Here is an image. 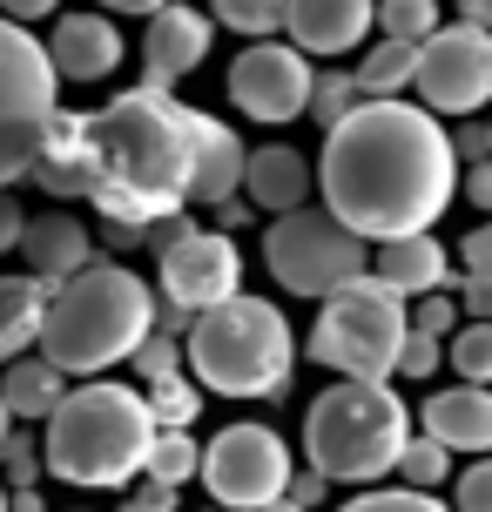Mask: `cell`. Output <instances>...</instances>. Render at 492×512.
<instances>
[{"label":"cell","mask_w":492,"mask_h":512,"mask_svg":"<svg viewBox=\"0 0 492 512\" xmlns=\"http://www.w3.org/2000/svg\"><path fill=\"white\" fill-rule=\"evenodd\" d=\"M358 81H364V95H405L418 81V41H378V48H364L358 61Z\"/></svg>","instance_id":"25"},{"label":"cell","mask_w":492,"mask_h":512,"mask_svg":"<svg viewBox=\"0 0 492 512\" xmlns=\"http://www.w3.org/2000/svg\"><path fill=\"white\" fill-rule=\"evenodd\" d=\"M290 445L270 425H223L203 445V486L216 506L230 512H263L270 499L290 492Z\"/></svg>","instance_id":"10"},{"label":"cell","mask_w":492,"mask_h":512,"mask_svg":"<svg viewBox=\"0 0 492 512\" xmlns=\"http://www.w3.org/2000/svg\"><path fill=\"white\" fill-rule=\"evenodd\" d=\"M358 102H364L358 68H331V75H317V88H311V122L317 128H337Z\"/></svg>","instance_id":"32"},{"label":"cell","mask_w":492,"mask_h":512,"mask_svg":"<svg viewBox=\"0 0 492 512\" xmlns=\"http://www.w3.org/2000/svg\"><path fill=\"white\" fill-rule=\"evenodd\" d=\"M156 283L169 304L203 317L209 304H230L243 290V250H236L230 230H189L176 250L156 256Z\"/></svg>","instance_id":"13"},{"label":"cell","mask_w":492,"mask_h":512,"mask_svg":"<svg viewBox=\"0 0 492 512\" xmlns=\"http://www.w3.org/2000/svg\"><path fill=\"white\" fill-rule=\"evenodd\" d=\"M337 479H324V472H317V465H304V472H290V499H297V506H324V492H331Z\"/></svg>","instance_id":"43"},{"label":"cell","mask_w":492,"mask_h":512,"mask_svg":"<svg viewBox=\"0 0 492 512\" xmlns=\"http://www.w3.org/2000/svg\"><path fill=\"white\" fill-rule=\"evenodd\" d=\"M290 364H297V337L270 297L236 290L230 304H209L189 331V371L216 398H284Z\"/></svg>","instance_id":"6"},{"label":"cell","mask_w":492,"mask_h":512,"mask_svg":"<svg viewBox=\"0 0 492 512\" xmlns=\"http://www.w3.org/2000/svg\"><path fill=\"white\" fill-rule=\"evenodd\" d=\"M34 182L48 196H61V203L88 196V115H75V108L54 115V135L41 149V162H34Z\"/></svg>","instance_id":"22"},{"label":"cell","mask_w":492,"mask_h":512,"mask_svg":"<svg viewBox=\"0 0 492 512\" xmlns=\"http://www.w3.org/2000/svg\"><path fill=\"white\" fill-rule=\"evenodd\" d=\"M378 27V0H290L284 34L304 54H351Z\"/></svg>","instance_id":"15"},{"label":"cell","mask_w":492,"mask_h":512,"mask_svg":"<svg viewBox=\"0 0 492 512\" xmlns=\"http://www.w3.org/2000/svg\"><path fill=\"white\" fill-rule=\"evenodd\" d=\"M216 512H230V506H216Z\"/></svg>","instance_id":"54"},{"label":"cell","mask_w":492,"mask_h":512,"mask_svg":"<svg viewBox=\"0 0 492 512\" xmlns=\"http://www.w3.org/2000/svg\"><path fill=\"white\" fill-rule=\"evenodd\" d=\"M61 115V68L54 54L27 34V21L0 14V189L34 176V162Z\"/></svg>","instance_id":"8"},{"label":"cell","mask_w":492,"mask_h":512,"mask_svg":"<svg viewBox=\"0 0 492 512\" xmlns=\"http://www.w3.org/2000/svg\"><path fill=\"white\" fill-rule=\"evenodd\" d=\"M156 411H149V391L135 384H68V398L54 405L48 418V472L61 486L81 492H122L149 472V452H156Z\"/></svg>","instance_id":"3"},{"label":"cell","mask_w":492,"mask_h":512,"mask_svg":"<svg viewBox=\"0 0 492 512\" xmlns=\"http://www.w3.org/2000/svg\"><path fill=\"white\" fill-rule=\"evenodd\" d=\"M209 54V21L196 7H182L169 0L162 14H149V41H142V81H156V88H176L182 75H196Z\"/></svg>","instance_id":"14"},{"label":"cell","mask_w":492,"mask_h":512,"mask_svg":"<svg viewBox=\"0 0 492 512\" xmlns=\"http://www.w3.org/2000/svg\"><path fill=\"white\" fill-rule=\"evenodd\" d=\"M21 236H27V209L14 203V189H0V256L21 250Z\"/></svg>","instance_id":"42"},{"label":"cell","mask_w":492,"mask_h":512,"mask_svg":"<svg viewBox=\"0 0 492 512\" xmlns=\"http://www.w3.org/2000/svg\"><path fill=\"white\" fill-rule=\"evenodd\" d=\"M203 108L176 102V88L142 81L88 115V203L102 223L149 230L196 203V155H203Z\"/></svg>","instance_id":"2"},{"label":"cell","mask_w":492,"mask_h":512,"mask_svg":"<svg viewBox=\"0 0 492 512\" xmlns=\"http://www.w3.org/2000/svg\"><path fill=\"white\" fill-rule=\"evenodd\" d=\"M95 7H108V14H162L169 0H95Z\"/></svg>","instance_id":"48"},{"label":"cell","mask_w":492,"mask_h":512,"mask_svg":"<svg viewBox=\"0 0 492 512\" xmlns=\"http://www.w3.org/2000/svg\"><path fill=\"white\" fill-rule=\"evenodd\" d=\"M459 21H472V27H492V0H459Z\"/></svg>","instance_id":"49"},{"label":"cell","mask_w":492,"mask_h":512,"mask_svg":"<svg viewBox=\"0 0 492 512\" xmlns=\"http://www.w3.org/2000/svg\"><path fill=\"white\" fill-rule=\"evenodd\" d=\"M48 54L61 68V81H108L122 68V34L102 14H54Z\"/></svg>","instance_id":"16"},{"label":"cell","mask_w":492,"mask_h":512,"mask_svg":"<svg viewBox=\"0 0 492 512\" xmlns=\"http://www.w3.org/2000/svg\"><path fill=\"white\" fill-rule=\"evenodd\" d=\"M398 479H405V486H418V492L445 486V479H452V445H445V438H432V432H412L405 459H398Z\"/></svg>","instance_id":"31"},{"label":"cell","mask_w":492,"mask_h":512,"mask_svg":"<svg viewBox=\"0 0 492 512\" xmlns=\"http://www.w3.org/2000/svg\"><path fill=\"white\" fill-rule=\"evenodd\" d=\"M459 263H466V277H459L466 317H492V223H479V230L459 243Z\"/></svg>","instance_id":"26"},{"label":"cell","mask_w":492,"mask_h":512,"mask_svg":"<svg viewBox=\"0 0 492 512\" xmlns=\"http://www.w3.org/2000/svg\"><path fill=\"white\" fill-rule=\"evenodd\" d=\"M203 472V445L189 438V425L182 432H156V452H149V479H162V486H189Z\"/></svg>","instance_id":"30"},{"label":"cell","mask_w":492,"mask_h":512,"mask_svg":"<svg viewBox=\"0 0 492 512\" xmlns=\"http://www.w3.org/2000/svg\"><path fill=\"white\" fill-rule=\"evenodd\" d=\"M418 102L432 115H479L492 102V27L452 21L418 41Z\"/></svg>","instance_id":"11"},{"label":"cell","mask_w":492,"mask_h":512,"mask_svg":"<svg viewBox=\"0 0 492 512\" xmlns=\"http://www.w3.org/2000/svg\"><path fill=\"white\" fill-rule=\"evenodd\" d=\"M149 411H156L162 432L196 425V411H203V384H196V371H169V378H156L149 384Z\"/></svg>","instance_id":"28"},{"label":"cell","mask_w":492,"mask_h":512,"mask_svg":"<svg viewBox=\"0 0 492 512\" xmlns=\"http://www.w3.org/2000/svg\"><path fill=\"white\" fill-rule=\"evenodd\" d=\"M412 445V411L385 378H344L317 391L304 411V459L337 486L391 479Z\"/></svg>","instance_id":"5"},{"label":"cell","mask_w":492,"mask_h":512,"mask_svg":"<svg viewBox=\"0 0 492 512\" xmlns=\"http://www.w3.org/2000/svg\"><path fill=\"white\" fill-rule=\"evenodd\" d=\"M21 256L34 277H48L54 290L68 277H81L88 263H95V236H88V223L81 216H68V209H48V216H34L21 236Z\"/></svg>","instance_id":"17"},{"label":"cell","mask_w":492,"mask_h":512,"mask_svg":"<svg viewBox=\"0 0 492 512\" xmlns=\"http://www.w3.org/2000/svg\"><path fill=\"white\" fill-rule=\"evenodd\" d=\"M378 27L391 41H432L439 34V0H378Z\"/></svg>","instance_id":"33"},{"label":"cell","mask_w":492,"mask_h":512,"mask_svg":"<svg viewBox=\"0 0 492 512\" xmlns=\"http://www.w3.org/2000/svg\"><path fill=\"white\" fill-rule=\"evenodd\" d=\"M14 425H21V418H14V405H7V391H0V445L14 438Z\"/></svg>","instance_id":"51"},{"label":"cell","mask_w":492,"mask_h":512,"mask_svg":"<svg viewBox=\"0 0 492 512\" xmlns=\"http://www.w3.org/2000/svg\"><path fill=\"white\" fill-rule=\"evenodd\" d=\"M452 149H459V162H486L492 155V122H466V128H452Z\"/></svg>","instance_id":"41"},{"label":"cell","mask_w":492,"mask_h":512,"mask_svg":"<svg viewBox=\"0 0 492 512\" xmlns=\"http://www.w3.org/2000/svg\"><path fill=\"white\" fill-rule=\"evenodd\" d=\"M371 270H378L391 290L425 297V290H445V283H452V256H445V243L432 230H418V236H391V243H378Z\"/></svg>","instance_id":"20"},{"label":"cell","mask_w":492,"mask_h":512,"mask_svg":"<svg viewBox=\"0 0 492 512\" xmlns=\"http://www.w3.org/2000/svg\"><path fill=\"white\" fill-rule=\"evenodd\" d=\"M41 465H48V445H41V438L14 432L0 445V479H7V486H41Z\"/></svg>","instance_id":"35"},{"label":"cell","mask_w":492,"mask_h":512,"mask_svg":"<svg viewBox=\"0 0 492 512\" xmlns=\"http://www.w3.org/2000/svg\"><path fill=\"white\" fill-rule=\"evenodd\" d=\"M176 492L182 486H162V479H149V472H142V486L122 499V512H176Z\"/></svg>","instance_id":"40"},{"label":"cell","mask_w":492,"mask_h":512,"mask_svg":"<svg viewBox=\"0 0 492 512\" xmlns=\"http://www.w3.org/2000/svg\"><path fill=\"white\" fill-rule=\"evenodd\" d=\"M418 425L432 438H445L452 452H492V384H445L425 398Z\"/></svg>","instance_id":"18"},{"label":"cell","mask_w":492,"mask_h":512,"mask_svg":"<svg viewBox=\"0 0 492 512\" xmlns=\"http://www.w3.org/2000/svg\"><path fill=\"white\" fill-rule=\"evenodd\" d=\"M371 256L378 243L358 236L331 203L324 209H284L270 230H263V263H270V277L284 283L290 297H337L344 283L371 277Z\"/></svg>","instance_id":"9"},{"label":"cell","mask_w":492,"mask_h":512,"mask_svg":"<svg viewBox=\"0 0 492 512\" xmlns=\"http://www.w3.org/2000/svg\"><path fill=\"white\" fill-rule=\"evenodd\" d=\"M135 371H142V384H156V378H169V371H182L189 364V337H176V331H149L142 337V351H135Z\"/></svg>","instance_id":"34"},{"label":"cell","mask_w":492,"mask_h":512,"mask_svg":"<svg viewBox=\"0 0 492 512\" xmlns=\"http://www.w3.org/2000/svg\"><path fill=\"white\" fill-rule=\"evenodd\" d=\"M459 189H466V203H472V209H486V216H492V155H486V162H472Z\"/></svg>","instance_id":"45"},{"label":"cell","mask_w":492,"mask_h":512,"mask_svg":"<svg viewBox=\"0 0 492 512\" xmlns=\"http://www.w3.org/2000/svg\"><path fill=\"white\" fill-rule=\"evenodd\" d=\"M162 297H149V283L135 277L129 263H108L95 256L81 277H68L54 290L48 331H41V351H48L68 378H95V371H115L142 351V337L156 331Z\"/></svg>","instance_id":"4"},{"label":"cell","mask_w":492,"mask_h":512,"mask_svg":"<svg viewBox=\"0 0 492 512\" xmlns=\"http://www.w3.org/2000/svg\"><path fill=\"white\" fill-rule=\"evenodd\" d=\"M48 310H54V283L48 277H0V364L27 358L41 331H48Z\"/></svg>","instance_id":"21"},{"label":"cell","mask_w":492,"mask_h":512,"mask_svg":"<svg viewBox=\"0 0 492 512\" xmlns=\"http://www.w3.org/2000/svg\"><path fill=\"white\" fill-rule=\"evenodd\" d=\"M311 155H297L290 142H270V149L250 155V176H243V196L270 216H284V209H304L311 203Z\"/></svg>","instance_id":"19"},{"label":"cell","mask_w":492,"mask_h":512,"mask_svg":"<svg viewBox=\"0 0 492 512\" xmlns=\"http://www.w3.org/2000/svg\"><path fill=\"white\" fill-rule=\"evenodd\" d=\"M459 317H466V304H452L445 290H425V297L412 304V324H418V331H432V337H452V331H459Z\"/></svg>","instance_id":"39"},{"label":"cell","mask_w":492,"mask_h":512,"mask_svg":"<svg viewBox=\"0 0 492 512\" xmlns=\"http://www.w3.org/2000/svg\"><path fill=\"white\" fill-rule=\"evenodd\" d=\"M209 7H216V27H230L243 41H270L290 14V0H209Z\"/></svg>","instance_id":"29"},{"label":"cell","mask_w":492,"mask_h":512,"mask_svg":"<svg viewBox=\"0 0 492 512\" xmlns=\"http://www.w3.org/2000/svg\"><path fill=\"white\" fill-rule=\"evenodd\" d=\"M445 364L466 384H492V317H466L459 331L445 337Z\"/></svg>","instance_id":"27"},{"label":"cell","mask_w":492,"mask_h":512,"mask_svg":"<svg viewBox=\"0 0 492 512\" xmlns=\"http://www.w3.org/2000/svg\"><path fill=\"white\" fill-rule=\"evenodd\" d=\"M189 230H196V223H189V209H176V216H162V223H149V250H176V243H182V236H189Z\"/></svg>","instance_id":"44"},{"label":"cell","mask_w":492,"mask_h":512,"mask_svg":"<svg viewBox=\"0 0 492 512\" xmlns=\"http://www.w3.org/2000/svg\"><path fill=\"white\" fill-rule=\"evenodd\" d=\"M7 506H14V512H48V506H41V486H14Z\"/></svg>","instance_id":"50"},{"label":"cell","mask_w":492,"mask_h":512,"mask_svg":"<svg viewBox=\"0 0 492 512\" xmlns=\"http://www.w3.org/2000/svg\"><path fill=\"white\" fill-rule=\"evenodd\" d=\"M311 54L297 41H250L230 61V102L236 115H257V122H297L311 115Z\"/></svg>","instance_id":"12"},{"label":"cell","mask_w":492,"mask_h":512,"mask_svg":"<svg viewBox=\"0 0 492 512\" xmlns=\"http://www.w3.org/2000/svg\"><path fill=\"white\" fill-rule=\"evenodd\" d=\"M337 512H452V506L432 499V492H418V486H398V492H358V499H344Z\"/></svg>","instance_id":"36"},{"label":"cell","mask_w":492,"mask_h":512,"mask_svg":"<svg viewBox=\"0 0 492 512\" xmlns=\"http://www.w3.org/2000/svg\"><path fill=\"white\" fill-rule=\"evenodd\" d=\"M7 499H14V486H7V479H0V512H14V506H7Z\"/></svg>","instance_id":"53"},{"label":"cell","mask_w":492,"mask_h":512,"mask_svg":"<svg viewBox=\"0 0 492 512\" xmlns=\"http://www.w3.org/2000/svg\"><path fill=\"white\" fill-rule=\"evenodd\" d=\"M405 337H412L405 290H391L371 270V277L344 283L337 297H324V310L311 324V364H324L337 378H398Z\"/></svg>","instance_id":"7"},{"label":"cell","mask_w":492,"mask_h":512,"mask_svg":"<svg viewBox=\"0 0 492 512\" xmlns=\"http://www.w3.org/2000/svg\"><path fill=\"white\" fill-rule=\"evenodd\" d=\"M250 216H257V203H216V223H223V230H243V223H250Z\"/></svg>","instance_id":"47"},{"label":"cell","mask_w":492,"mask_h":512,"mask_svg":"<svg viewBox=\"0 0 492 512\" xmlns=\"http://www.w3.org/2000/svg\"><path fill=\"white\" fill-rule=\"evenodd\" d=\"M452 512H492V452H479V465L452 479Z\"/></svg>","instance_id":"37"},{"label":"cell","mask_w":492,"mask_h":512,"mask_svg":"<svg viewBox=\"0 0 492 512\" xmlns=\"http://www.w3.org/2000/svg\"><path fill=\"white\" fill-rule=\"evenodd\" d=\"M243 176H250V149H243V135H236L230 122H216L209 115L203 128V155H196V203H230V196H243Z\"/></svg>","instance_id":"23"},{"label":"cell","mask_w":492,"mask_h":512,"mask_svg":"<svg viewBox=\"0 0 492 512\" xmlns=\"http://www.w3.org/2000/svg\"><path fill=\"white\" fill-rule=\"evenodd\" d=\"M0 391H7V405H14V418L21 425H41V418H54V405L68 398V371L41 351H27V358H14L7 364V378H0Z\"/></svg>","instance_id":"24"},{"label":"cell","mask_w":492,"mask_h":512,"mask_svg":"<svg viewBox=\"0 0 492 512\" xmlns=\"http://www.w3.org/2000/svg\"><path fill=\"white\" fill-rule=\"evenodd\" d=\"M54 7H61V0H0V14H7V21H48Z\"/></svg>","instance_id":"46"},{"label":"cell","mask_w":492,"mask_h":512,"mask_svg":"<svg viewBox=\"0 0 492 512\" xmlns=\"http://www.w3.org/2000/svg\"><path fill=\"white\" fill-rule=\"evenodd\" d=\"M263 512H311V506H297V499H290V492H284V499H270V506H263Z\"/></svg>","instance_id":"52"},{"label":"cell","mask_w":492,"mask_h":512,"mask_svg":"<svg viewBox=\"0 0 492 512\" xmlns=\"http://www.w3.org/2000/svg\"><path fill=\"white\" fill-rule=\"evenodd\" d=\"M459 169L466 162L425 102L364 95L337 128H324L317 189L358 236L391 243V236H418L439 223L466 182Z\"/></svg>","instance_id":"1"},{"label":"cell","mask_w":492,"mask_h":512,"mask_svg":"<svg viewBox=\"0 0 492 512\" xmlns=\"http://www.w3.org/2000/svg\"><path fill=\"white\" fill-rule=\"evenodd\" d=\"M439 364H445V337H432V331H418V324H412L405 351H398V378H432Z\"/></svg>","instance_id":"38"}]
</instances>
